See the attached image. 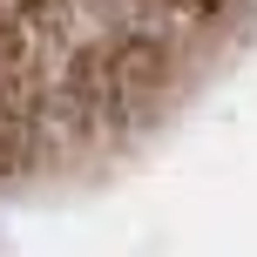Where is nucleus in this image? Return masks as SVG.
Wrapping results in <instances>:
<instances>
[]
</instances>
